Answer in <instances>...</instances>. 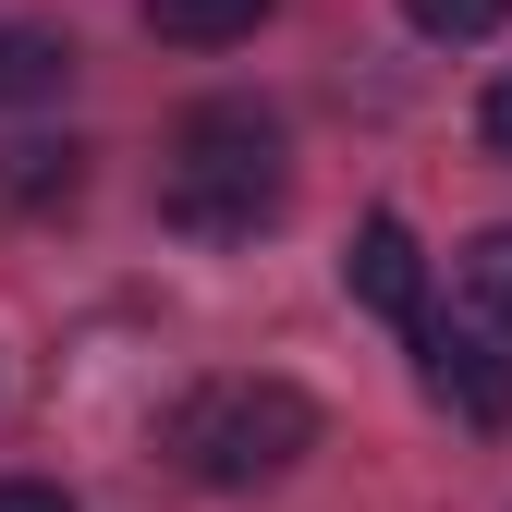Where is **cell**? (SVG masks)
Instances as JSON below:
<instances>
[{"instance_id": "cell-10", "label": "cell", "mask_w": 512, "mask_h": 512, "mask_svg": "<svg viewBox=\"0 0 512 512\" xmlns=\"http://www.w3.org/2000/svg\"><path fill=\"white\" fill-rule=\"evenodd\" d=\"M0 512H74V500H61L49 476H0Z\"/></svg>"}, {"instance_id": "cell-7", "label": "cell", "mask_w": 512, "mask_h": 512, "mask_svg": "<svg viewBox=\"0 0 512 512\" xmlns=\"http://www.w3.org/2000/svg\"><path fill=\"white\" fill-rule=\"evenodd\" d=\"M135 13H147V37H171V49H232V37L269 25V0H135Z\"/></svg>"}, {"instance_id": "cell-3", "label": "cell", "mask_w": 512, "mask_h": 512, "mask_svg": "<svg viewBox=\"0 0 512 512\" xmlns=\"http://www.w3.org/2000/svg\"><path fill=\"white\" fill-rule=\"evenodd\" d=\"M415 378H427L464 427H512V354H500L488 330H427V342H415Z\"/></svg>"}, {"instance_id": "cell-2", "label": "cell", "mask_w": 512, "mask_h": 512, "mask_svg": "<svg viewBox=\"0 0 512 512\" xmlns=\"http://www.w3.org/2000/svg\"><path fill=\"white\" fill-rule=\"evenodd\" d=\"M171 452L208 488H269V476H293L317 452V403L293 378H208V391L171 415Z\"/></svg>"}, {"instance_id": "cell-8", "label": "cell", "mask_w": 512, "mask_h": 512, "mask_svg": "<svg viewBox=\"0 0 512 512\" xmlns=\"http://www.w3.org/2000/svg\"><path fill=\"white\" fill-rule=\"evenodd\" d=\"M403 25L415 37H488V25H512V0H403Z\"/></svg>"}, {"instance_id": "cell-9", "label": "cell", "mask_w": 512, "mask_h": 512, "mask_svg": "<svg viewBox=\"0 0 512 512\" xmlns=\"http://www.w3.org/2000/svg\"><path fill=\"white\" fill-rule=\"evenodd\" d=\"M464 293H476L488 317H512V232H476V256H464Z\"/></svg>"}, {"instance_id": "cell-5", "label": "cell", "mask_w": 512, "mask_h": 512, "mask_svg": "<svg viewBox=\"0 0 512 512\" xmlns=\"http://www.w3.org/2000/svg\"><path fill=\"white\" fill-rule=\"evenodd\" d=\"M74 86V37L61 25H0V110H37Z\"/></svg>"}, {"instance_id": "cell-4", "label": "cell", "mask_w": 512, "mask_h": 512, "mask_svg": "<svg viewBox=\"0 0 512 512\" xmlns=\"http://www.w3.org/2000/svg\"><path fill=\"white\" fill-rule=\"evenodd\" d=\"M342 281H354L366 317H403V330H415V305H427V256H415V232H403L391 208H378V220L354 232V256H342Z\"/></svg>"}, {"instance_id": "cell-1", "label": "cell", "mask_w": 512, "mask_h": 512, "mask_svg": "<svg viewBox=\"0 0 512 512\" xmlns=\"http://www.w3.org/2000/svg\"><path fill=\"white\" fill-rule=\"evenodd\" d=\"M171 220L183 232H256L281 208V122L256 98H208L171 122Z\"/></svg>"}, {"instance_id": "cell-11", "label": "cell", "mask_w": 512, "mask_h": 512, "mask_svg": "<svg viewBox=\"0 0 512 512\" xmlns=\"http://www.w3.org/2000/svg\"><path fill=\"white\" fill-rule=\"evenodd\" d=\"M476 122H488V147H500V159H512V74H500V86H488V110H476Z\"/></svg>"}, {"instance_id": "cell-6", "label": "cell", "mask_w": 512, "mask_h": 512, "mask_svg": "<svg viewBox=\"0 0 512 512\" xmlns=\"http://www.w3.org/2000/svg\"><path fill=\"white\" fill-rule=\"evenodd\" d=\"M74 196H86V147H49V135L0 147V208H74Z\"/></svg>"}]
</instances>
